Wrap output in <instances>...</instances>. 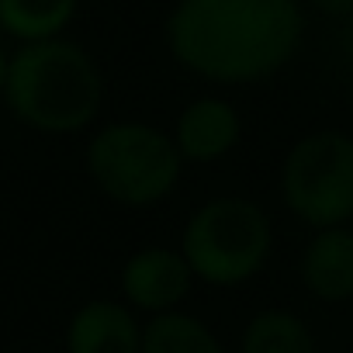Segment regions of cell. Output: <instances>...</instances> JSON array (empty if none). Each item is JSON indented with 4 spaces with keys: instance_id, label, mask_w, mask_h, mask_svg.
I'll return each mask as SVG.
<instances>
[{
    "instance_id": "6da1fadb",
    "label": "cell",
    "mask_w": 353,
    "mask_h": 353,
    "mask_svg": "<svg viewBox=\"0 0 353 353\" xmlns=\"http://www.w3.org/2000/svg\"><path fill=\"white\" fill-rule=\"evenodd\" d=\"M301 32L298 0H181L166 18L170 56L222 87L270 80L298 52Z\"/></svg>"
},
{
    "instance_id": "7a4b0ae2",
    "label": "cell",
    "mask_w": 353,
    "mask_h": 353,
    "mask_svg": "<svg viewBox=\"0 0 353 353\" xmlns=\"http://www.w3.org/2000/svg\"><path fill=\"white\" fill-rule=\"evenodd\" d=\"M8 108L32 128L49 135H70L87 128L104 101V80L97 63L63 39L28 42L8 73Z\"/></svg>"
},
{
    "instance_id": "3957f363",
    "label": "cell",
    "mask_w": 353,
    "mask_h": 353,
    "mask_svg": "<svg viewBox=\"0 0 353 353\" xmlns=\"http://www.w3.org/2000/svg\"><path fill=\"white\" fill-rule=\"evenodd\" d=\"M176 246L191 263L198 284L229 291L263 274L274 253V222L260 201L219 194L191 212Z\"/></svg>"
},
{
    "instance_id": "277c9868",
    "label": "cell",
    "mask_w": 353,
    "mask_h": 353,
    "mask_svg": "<svg viewBox=\"0 0 353 353\" xmlns=\"http://www.w3.org/2000/svg\"><path fill=\"white\" fill-rule=\"evenodd\" d=\"M184 166L173 135L149 121H111L87 145L94 188L121 208H152L166 201L181 184Z\"/></svg>"
},
{
    "instance_id": "5b68a950",
    "label": "cell",
    "mask_w": 353,
    "mask_h": 353,
    "mask_svg": "<svg viewBox=\"0 0 353 353\" xmlns=\"http://www.w3.org/2000/svg\"><path fill=\"white\" fill-rule=\"evenodd\" d=\"M281 201L312 232L353 222V135L319 128L291 142L277 173Z\"/></svg>"
},
{
    "instance_id": "8992f818",
    "label": "cell",
    "mask_w": 353,
    "mask_h": 353,
    "mask_svg": "<svg viewBox=\"0 0 353 353\" xmlns=\"http://www.w3.org/2000/svg\"><path fill=\"white\" fill-rule=\"evenodd\" d=\"M121 301L139 315H170L181 312L194 281L191 263L181 246H142L121 263Z\"/></svg>"
},
{
    "instance_id": "52a82bcc",
    "label": "cell",
    "mask_w": 353,
    "mask_h": 353,
    "mask_svg": "<svg viewBox=\"0 0 353 353\" xmlns=\"http://www.w3.org/2000/svg\"><path fill=\"white\" fill-rule=\"evenodd\" d=\"M173 142L181 149L184 163L212 166L236 152L243 142V118L232 101L225 97H194L173 121Z\"/></svg>"
},
{
    "instance_id": "ba28073f",
    "label": "cell",
    "mask_w": 353,
    "mask_h": 353,
    "mask_svg": "<svg viewBox=\"0 0 353 353\" xmlns=\"http://www.w3.org/2000/svg\"><path fill=\"white\" fill-rule=\"evenodd\" d=\"M301 288L322 305H343L353 298V225L312 232L298 256Z\"/></svg>"
},
{
    "instance_id": "9c48e42d",
    "label": "cell",
    "mask_w": 353,
    "mask_h": 353,
    "mask_svg": "<svg viewBox=\"0 0 353 353\" xmlns=\"http://www.w3.org/2000/svg\"><path fill=\"white\" fill-rule=\"evenodd\" d=\"M139 312L125 301L94 298L80 305L66 325V353H142Z\"/></svg>"
},
{
    "instance_id": "30bf717a",
    "label": "cell",
    "mask_w": 353,
    "mask_h": 353,
    "mask_svg": "<svg viewBox=\"0 0 353 353\" xmlns=\"http://www.w3.org/2000/svg\"><path fill=\"white\" fill-rule=\"evenodd\" d=\"M239 353H319V343L301 315L288 308H263L243 325Z\"/></svg>"
},
{
    "instance_id": "8fae6325",
    "label": "cell",
    "mask_w": 353,
    "mask_h": 353,
    "mask_svg": "<svg viewBox=\"0 0 353 353\" xmlns=\"http://www.w3.org/2000/svg\"><path fill=\"white\" fill-rule=\"evenodd\" d=\"M142 353H225V343L205 319L181 308L145 322Z\"/></svg>"
},
{
    "instance_id": "7c38bea8",
    "label": "cell",
    "mask_w": 353,
    "mask_h": 353,
    "mask_svg": "<svg viewBox=\"0 0 353 353\" xmlns=\"http://www.w3.org/2000/svg\"><path fill=\"white\" fill-rule=\"evenodd\" d=\"M73 11L77 0H0V28L28 42H49L70 25Z\"/></svg>"
},
{
    "instance_id": "4fadbf2b",
    "label": "cell",
    "mask_w": 353,
    "mask_h": 353,
    "mask_svg": "<svg viewBox=\"0 0 353 353\" xmlns=\"http://www.w3.org/2000/svg\"><path fill=\"white\" fill-rule=\"evenodd\" d=\"M308 4H312L315 11L329 14V18H346V14H353V0H308Z\"/></svg>"
},
{
    "instance_id": "5bb4252c",
    "label": "cell",
    "mask_w": 353,
    "mask_h": 353,
    "mask_svg": "<svg viewBox=\"0 0 353 353\" xmlns=\"http://www.w3.org/2000/svg\"><path fill=\"white\" fill-rule=\"evenodd\" d=\"M8 73H11V63L4 59V52H0V90H8Z\"/></svg>"
}]
</instances>
